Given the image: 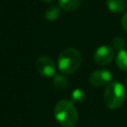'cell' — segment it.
Returning <instances> with one entry per match:
<instances>
[{
    "instance_id": "cell-11",
    "label": "cell",
    "mask_w": 127,
    "mask_h": 127,
    "mask_svg": "<svg viewBox=\"0 0 127 127\" xmlns=\"http://www.w3.org/2000/svg\"><path fill=\"white\" fill-rule=\"evenodd\" d=\"M53 83L57 89L63 90V89H65L67 87L68 80L64 74H55L54 79H53Z\"/></svg>"
},
{
    "instance_id": "cell-7",
    "label": "cell",
    "mask_w": 127,
    "mask_h": 127,
    "mask_svg": "<svg viewBox=\"0 0 127 127\" xmlns=\"http://www.w3.org/2000/svg\"><path fill=\"white\" fill-rule=\"evenodd\" d=\"M106 6L110 12L119 14L125 11L127 7V3L126 0H107Z\"/></svg>"
},
{
    "instance_id": "cell-6",
    "label": "cell",
    "mask_w": 127,
    "mask_h": 127,
    "mask_svg": "<svg viewBox=\"0 0 127 127\" xmlns=\"http://www.w3.org/2000/svg\"><path fill=\"white\" fill-rule=\"evenodd\" d=\"M112 74L107 69H96L90 73L88 77L89 83L94 87H101L108 85L111 82Z\"/></svg>"
},
{
    "instance_id": "cell-14",
    "label": "cell",
    "mask_w": 127,
    "mask_h": 127,
    "mask_svg": "<svg viewBox=\"0 0 127 127\" xmlns=\"http://www.w3.org/2000/svg\"><path fill=\"white\" fill-rule=\"evenodd\" d=\"M121 25H122V28L124 29V31L127 32V12L124 13V15L122 16V19H121Z\"/></svg>"
},
{
    "instance_id": "cell-16",
    "label": "cell",
    "mask_w": 127,
    "mask_h": 127,
    "mask_svg": "<svg viewBox=\"0 0 127 127\" xmlns=\"http://www.w3.org/2000/svg\"><path fill=\"white\" fill-rule=\"evenodd\" d=\"M126 86H127V78H126Z\"/></svg>"
},
{
    "instance_id": "cell-10",
    "label": "cell",
    "mask_w": 127,
    "mask_h": 127,
    "mask_svg": "<svg viewBox=\"0 0 127 127\" xmlns=\"http://www.w3.org/2000/svg\"><path fill=\"white\" fill-rule=\"evenodd\" d=\"M115 62L121 70L127 71V49H123L118 52L115 58Z\"/></svg>"
},
{
    "instance_id": "cell-3",
    "label": "cell",
    "mask_w": 127,
    "mask_h": 127,
    "mask_svg": "<svg viewBox=\"0 0 127 127\" xmlns=\"http://www.w3.org/2000/svg\"><path fill=\"white\" fill-rule=\"evenodd\" d=\"M126 99V89L119 81H111L104 90L103 100L109 109H118Z\"/></svg>"
},
{
    "instance_id": "cell-8",
    "label": "cell",
    "mask_w": 127,
    "mask_h": 127,
    "mask_svg": "<svg viewBox=\"0 0 127 127\" xmlns=\"http://www.w3.org/2000/svg\"><path fill=\"white\" fill-rule=\"evenodd\" d=\"M61 7L58 5H51L49 6L45 11V18L50 21L54 22L61 16Z\"/></svg>"
},
{
    "instance_id": "cell-15",
    "label": "cell",
    "mask_w": 127,
    "mask_h": 127,
    "mask_svg": "<svg viewBox=\"0 0 127 127\" xmlns=\"http://www.w3.org/2000/svg\"><path fill=\"white\" fill-rule=\"evenodd\" d=\"M44 2H52V1H54V0H43Z\"/></svg>"
},
{
    "instance_id": "cell-1",
    "label": "cell",
    "mask_w": 127,
    "mask_h": 127,
    "mask_svg": "<svg viewBox=\"0 0 127 127\" xmlns=\"http://www.w3.org/2000/svg\"><path fill=\"white\" fill-rule=\"evenodd\" d=\"M54 116L63 127H74L78 121L77 110L71 100L62 99L54 108Z\"/></svg>"
},
{
    "instance_id": "cell-13",
    "label": "cell",
    "mask_w": 127,
    "mask_h": 127,
    "mask_svg": "<svg viewBox=\"0 0 127 127\" xmlns=\"http://www.w3.org/2000/svg\"><path fill=\"white\" fill-rule=\"evenodd\" d=\"M112 48L118 51H121L125 48V40L121 37H115L112 40Z\"/></svg>"
},
{
    "instance_id": "cell-12",
    "label": "cell",
    "mask_w": 127,
    "mask_h": 127,
    "mask_svg": "<svg viewBox=\"0 0 127 127\" xmlns=\"http://www.w3.org/2000/svg\"><path fill=\"white\" fill-rule=\"evenodd\" d=\"M84 100V92L81 89H74L71 92V101L73 103H80Z\"/></svg>"
},
{
    "instance_id": "cell-5",
    "label": "cell",
    "mask_w": 127,
    "mask_h": 127,
    "mask_svg": "<svg viewBox=\"0 0 127 127\" xmlns=\"http://www.w3.org/2000/svg\"><path fill=\"white\" fill-rule=\"evenodd\" d=\"M115 53H114V49L110 46H100L98 47L94 54H93V61L96 64L99 65H106L109 64L113 59H114Z\"/></svg>"
},
{
    "instance_id": "cell-9",
    "label": "cell",
    "mask_w": 127,
    "mask_h": 127,
    "mask_svg": "<svg viewBox=\"0 0 127 127\" xmlns=\"http://www.w3.org/2000/svg\"><path fill=\"white\" fill-rule=\"evenodd\" d=\"M81 0H59V6L68 12L76 10L80 6Z\"/></svg>"
},
{
    "instance_id": "cell-2",
    "label": "cell",
    "mask_w": 127,
    "mask_h": 127,
    "mask_svg": "<svg viewBox=\"0 0 127 127\" xmlns=\"http://www.w3.org/2000/svg\"><path fill=\"white\" fill-rule=\"evenodd\" d=\"M82 57L75 48L64 49L58 57V67L64 74H71L78 69L81 64Z\"/></svg>"
},
{
    "instance_id": "cell-4",
    "label": "cell",
    "mask_w": 127,
    "mask_h": 127,
    "mask_svg": "<svg viewBox=\"0 0 127 127\" xmlns=\"http://www.w3.org/2000/svg\"><path fill=\"white\" fill-rule=\"evenodd\" d=\"M36 70L38 73L45 77L54 76L56 73V64L49 56H41L37 59L35 64Z\"/></svg>"
}]
</instances>
